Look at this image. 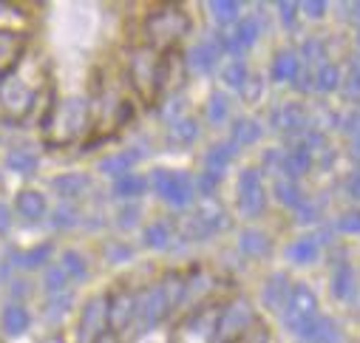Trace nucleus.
Here are the masks:
<instances>
[{"mask_svg":"<svg viewBox=\"0 0 360 343\" xmlns=\"http://www.w3.org/2000/svg\"><path fill=\"white\" fill-rule=\"evenodd\" d=\"M88 122V105L79 97L63 100L46 119H43V131H46V142L49 145H65L74 136L82 134Z\"/></svg>","mask_w":360,"mask_h":343,"instance_id":"f257e3e1","label":"nucleus"},{"mask_svg":"<svg viewBox=\"0 0 360 343\" xmlns=\"http://www.w3.org/2000/svg\"><path fill=\"white\" fill-rule=\"evenodd\" d=\"M34 97H37V89L23 77L20 65L12 74L0 77V111H4L6 119L12 122L26 119L34 108Z\"/></svg>","mask_w":360,"mask_h":343,"instance_id":"f03ea898","label":"nucleus"},{"mask_svg":"<svg viewBox=\"0 0 360 343\" xmlns=\"http://www.w3.org/2000/svg\"><path fill=\"white\" fill-rule=\"evenodd\" d=\"M188 29H191V20H188V15L182 9H159L145 23V32H148L153 46H170Z\"/></svg>","mask_w":360,"mask_h":343,"instance_id":"7ed1b4c3","label":"nucleus"},{"mask_svg":"<svg viewBox=\"0 0 360 343\" xmlns=\"http://www.w3.org/2000/svg\"><path fill=\"white\" fill-rule=\"evenodd\" d=\"M131 79H134L136 91L145 100L153 97V91L159 89V65L153 60V51H148V48L134 51V57H131Z\"/></svg>","mask_w":360,"mask_h":343,"instance_id":"20e7f679","label":"nucleus"},{"mask_svg":"<svg viewBox=\"0 0 360 343\" xmlns=\"http://www.w3.org/2000/svg\"><path fill=\"white\" fill-rule=\"evenodd\" d=\"M105 323H108V298H91L79 318V337L82 340L100 337L105 332Z\"/></svg>","mask_w":360,"mask_h":343,"instance_id":"39448f33","label":"nucleus"},{"mask_svg":"<svg viewBox=\"0 0 360 343\" xmlns=\"http://www.w3.org/2000/svg\"><path fill=\"white\" fill-rule=\"evenodd\" d=\"M26 54V34L23 32H0V77L12 74Z\"/></svg>","mask_w":360,"mask_h":343,"instance_id":"423d86ee","label":"nucleus"},{"mask_svg":"<svg viewBox=\"0 0 360 343\" xmlns=\"http://www.w3.org/2000/svg\"><path fill=\"white\" fill-rule=\"evenodd\" d=\"M0 326H4V332L9 335V337H20V335H26L29 332V326H32V315H29V309L23 306V304H6V309L0 312Z\"/></svg>","mask_w":360,"mask_h":343,"instance_id":"0eeeda50","label":"nucleus"},{"mask_svg":"<svg viewBox=\"0 0 360 343\" xmlns=\"http://www.w3.org/2000/svg\"><path fill=\"white\" fill-rule=\"evenodd\" d=\"M15 210L26 221H40L46 216V196L40 190H20V196L15 199Z\"/></svg>","mask_w":360,"mask_h":343,"instance_id":"6e6552de","label":"nucleus"},{"mask_svg":"<svg viewBox=\"0 0 360 343\" xmlns=\"http://www.w3.org/2000/svg\"><path fill=\"white\" fill-rule=\"evenodd\" d=\"M134 312H136V301H134L128 292H120V295L108 298V323H111L114 329L125 326V323L134 318Z\"/></svg>","mask_w":360,"mask_h":343,"instance_id":"1a4fd4ad","label":"nucleus"},{"mask_svg":"<svg viewBox=\"0 0 360 343\" xmlns=\"http://www.w3.org/2000/svg\"><path fill=\"white\" fill-rule=\"evenodd\" d=\"M241 196H238V205L244 213H258L261 210V188H258V176L255 174H247L241 176V185H238Z\"/></svg>","mask_w":360,"mask_h":343,"instance_id":"9d476101","label":"nucleus"},{"mask_svg":"<svg viewBox=\"0 0 360 343\" xmlns=\"http://www.w3.org/2000/svg\"><path fill=\"white\" fill-rule=\"evenodd\" d=\"M37 162H40L37 153L29 150V148H15V150L6 153V167L12 170V174L29 176V174H34V170H37Z\"/></svg>","mask_w":360,"mask_h":343,"instance_id":"9b49d317","label":"nucleus"},{"mask_svg":"<svg viewBox=\"0 0 360 343\" xmlns=\"http://www.w3.org/2000/svg\"><path fill=\"white\" fill-rule=\"evenodd\" d=\"M51 188H54L57 196H63V199H77V196H82V190L88 188V176H85V174H63V176L51 179Z\"/></svg>","mask_w":360,"mask_h":343,"instance_id":"f8f14e48","label":"nucleus"},{"mask_svg":"<svg viewBox=\"0 0 360 343\" xmlns=\"http://www.w3.org/2000/svg\"><path fill=\"white\" fill-rule=\"evenodd\" d=\"M162 196H165L170 205H188V202H191V182H188V176L170 174V182L165 185Z\"/></svg>","mask_w":360,"mask_h":343,"instance_id":"ddd939ff","label":"nucleus"},{"mask_svg":"<svg viewBox=\"0 0 360 343\" xmlns=\"http://www.w3.org/2000/svg\"><path fill=\"white\" fill-rule=\"evenodd\" d=\"M49 255H51V244H40V247H34L29 252H15L12 261L18 267H23V270H34V267H43L49 261Z\"/></svg>","mask_w":360,"mask_h":343,"instance_id":"4468645a","label":"nucleus"},{"mask_svg":"<svg viewBox=\"0 0 360 343\" xmlns=\"http://www.w3.org/2000/svg\"><path fill=\"white\" fill-rule=\"evenodd\" d=\"M60 270L68 276V278H85L88 276V264H85V259L79 252H74V250H65L63 255H60Z\"/></svg>","mask_w":360,"mask_h":343,"instance_id":"2eb2a0df","label":"nucleus"},{"mask_svg":"<svg viewBox=\"0 0 360 343\" xmlns=\"http://www.w3.org/2000/svg\"><path fill=\"white\" fill-rule=\"evenodd\" d=\"M134 159H136V153H120V156H111V159H103V174H111V176H128V170H131V164H134Z\"/></svg>","mask_w":360,"mask_h":343,"instance_id":"dca6fc26","label":"nucleus"},{"mask_svg":"<svg viewBox=\"0 0 360 343\" xmlns=\"http://www.w3.org/2000/svg\"><path fill=\"white\" fill-rule=\"evenodd\" d=\"M43 284H46V290H49L51 295H60V292H65L68 276L60 270V264H54V267H49V270H46V278H43Z\"/></svg>","mask_w":360,"mask_h":343,"instance_id":"f3484780","label":"nucleus"},{"mask_svg":"<svg viewBox=\"0 0 360 343\" xmlns=\"http://www.w3.org/2000/svg\"><path fill=\"white\" fill-rule=\"evenodd\" d=\"M233 156V148L230 145H216L210 153H207V167H210V174H219V170L230 162Z\"/></svg>","mask_w":360,"mask_h":343,"instance_id":"a211bd4d","label":"nucleus"},{"mask_svg":"<svg viewBox=\"0 0 360 343\" xmlns=\"http://www.w3.org/2000/svg\"><path fill=\"white\" fill-rule=\"evenodd\" d=\"M68 304H71V295H68V292L51 295V298H49V304H46V318H51V321L63 318V315L68 312Z\"/></svg>","mask_w":360,"mask_h":343,"instance_id":"6ab92c4d","label":"nucleus"},{"mask_svg":"<svg viewBox=\"0 0 360 343\" xmlns=\"http://www.w3.org/2000/svg\"><path fill=\"white\" fill-rule=\"evenodd\" d=\"M213 60H216V51H213L210 46H199V48L191 51V65H193L196 71H207V68L213 65Z\"/></svg>","mask_w":360,"mask_h":343,"instance_id":"aec40b11","label":"nucleus"},{"mask_svg":"<svg viewBox=\"0 0 360 343\" xmlns=\"http://www.w3.org/2000/svg\"><path fill=\"white\" fill-rule=\"evenodd\" d=\"M196 134H199V128H196V122H193V119H182V122H176V125H173V131H170V136H173L176 142H193V139H196Z\"/></svg>","mask_w":360,"mask_h":343,"instance_id":"412c9836","label":"nucleus"},{"mask_svg":"<svg viewBox=\"0 0 360 343\" xmlns=\"http://www.w3.org/2000/svg\"><path fill=\"white\" fill-rule=\"evenodd\" d=\"M142 188H145V182L139 176H122L114 190H117V196H139Z\"/></svg>","mask_w":360,"mask_h":343,"instance_id":"4be33fe9","label":"nucleus"},{"mask_svg":"<svg viewBox=\"0 0 360 343\" xmlns=\"http://www.w3.org/2000/svg\"><path fill=\"white\" fill-rule=\"evenodd\" d=\"M167 238H170L167 224H150V227L145 230V244H150V247H165Z\"/></svg>","mask_w":360,"mask_h":343,"instance_id":"5701e85b","label":"nucleus"},{"mask_svg":"<svg viewBox=\"0 0 360 343\" xmlns=\"http://www.w3.org/2000/svg\"><path fill=\"white\" fill-rule=\"evenodd\" d=\"M210 9H213V18L219 20V23H230L233 18H236V4H210Z\"/></svg>","mask_w":360,"mask_h":343,"instance_id":"b1692460","label":"nucleus"},{"mask_svg":"<svg viewBox=\"0 0 360 343\" xmlns=\"http://www.w3.org/2000/svg\"><path fill=\"white\" fill-rule=\"evenodd\" d=\"M77 219H74V210L71 207H57L54 213V227H71Z\"/></svg>","mask_w":360,"mask_h":343,"instance_id":"393cba45","label":"nucleus"},{"mask_svg":"<svg viewBox=\"0 0 360 343\" xmlns=\"http://www.w3.org/2000/svg\"><path fill=\"white\" fill-rule=\"evenodd\" d=\"M255 136H258V131L250 128V122H238V125H236V139H238V142H252Z\"/></svg>","mask_w":360,"mask_h":343,"instance_id":"a878e982","label":"nucleus"},{"mask_svg":"<svg viewBox=\"0 0 360 343\" xmlns=\"http://www.w3.org/2000/svg\"><path fill=\"white\" fill-rule=\"evenodd\" d=\"M224 77H227V82H233V85H241V82H244V68L236 63V65H230V68L224 71Z\"/></svg>","mask_w":360,"mask_h":343,"instance_id":"bb28decb","label":"nucleus"},{"mask_svg":"<svg viewBox=\"0 0 360 343\" xmlns=\"http://www.w3.org/2000/svg\"><path fill=\"white\" fill-rule=\"evenodd\" d=\"M9 227H12V210L0 202V233H9Z\"/></svg>","mask_w":360,"mask_h":343,"instance_id":"cd10ccee","label":"nucleus"},{"mask_svg":"<svg viewBox=\"0 0 360 343\" xmlns=\"http://www.w3.org/2000/svg\"><path fill=\"white\" fill-rule=\"evenodd\" d=\"M224 111H227L224 100H221V97H213V103H210V119H221Z\"/></svg>","mask_w":360,"mask_h":343,"instance_id":"c85d7f7f","label":"nucleus"},{"mask_svg":"<svg viewBox=\"0 0 360 343\" xmlns=\"http://www.w3.org/2000/svg\"><path fill=\"white\" fill-rule=\"evenodd\" d=\"M136 221V210H122V219H120V224L122 227H131Z\"/></svg>","mask_w":360,"mask_h":343,"instance_id":"c756f323","label":"nucleus"},{"mask_svg":"<svg viewBox=\"0 0 360 343\" xmlns=\"http://www.w3.org/2000/svg\"><path fill=\"white\" fill-rule=\"evenodd\" d=\"M94 343H120V340H117V335H114V332H103L100 337H94Z\"/></svg>","mask_w":360,"mask_h":343,"instance_id":"7c9ffc66","label":"nucleus"}]
</instances>
